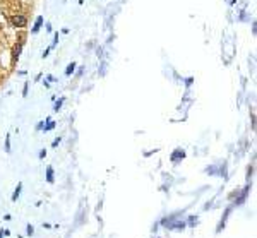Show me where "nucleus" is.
Here are the masks:
<instances>
[{"mask_svg": "<svg viewBox=\"0 0 257 238\" xmlns=\"http://www.w3.org/2000/svg\"><path fill=\"white\" fill-rule=\"evenodd\" d=\"M57 43H58V33H55V36H53V43H52V46H50V48H55V46H57Z\"/></svg>", "mask_w": 257, "mask_h": 238, "instance_id": "obj_6", "label": "nucleus"}, {"mask_svg": "<svg viewBox=\"0 0 257 238\" xmlns=\"http://www.w3.org/2000/svg\"><path fill=\"white\" fill-rule=\"evenodd\" d=\"M62 103H64V98H60V100H58L57 103H55V112H58V108L62 106Z\"/></svg>", "mask_w": 257, "mask_h": 238, "instance_id": "obj_7", "label": "nucleus"}, {"mask_svg": "<svg viewBox=\"0 0 257 238\" xmlns=\"http://www.w3.org/2000/svg\"><path fill=\"white\" fill-rule=\"evenodd\" d=\"M74 69H75V64L72 62V64H69V67L65 69V75H70V74L74 72Z\"/></svg>", "mask_w": 257, "mask_h": 238, "instance_id": "obj_3", "label": "nucleus"}, {"mask_svg": "<svg viewBox=\"0 0 257 238\" xmlns=\"http://www.w3.org/2000/svg\"><path fill=\"white\" fill-rule=\"evenodd\" d=\"M43 21H45V19L41 17V16H38V17H36V22H35V27L31 29V33H35V35H36V33L41 29V26H43Z\"/></svg>", "mask_w": 257, "mask_h": 238, "instance_id": "obj_2", "label": "nucleus"}, {"mask_svg": "<svg viewBox=\"0 0 257 238\" xmlns=\"http://www.w3.org/2000/svg\"><path fill=\"white\" fill-rule=\"evenodd\" d=\"M26 22H28V19L24 17V16H21V14H17V16H14V17H12L14 27H24V26H26Z\"/></svg>", "mask_w": 257, "mask_h": 238, "instance_id": "obj_1", "label": "nucleus"}, {"mask_svg": "<svg viewBox=\"0 0 257 238\" xmlns=\"http://www.w3.org/2000/svg\"><path fill=\"white\" fill-rule=\"evenodd\" d=\"M46 180H48L50 183L53 182V170H52V168H48V170H46Z\"/></svg>", "mask_w": 257, "mask_h": 238, "instance_id": "obj_4", "label": "nucleus"}, {"mask_svg": "<svg viewBox=\"0 0 257 238\" xmlns=\"http://www.w3.org/2000/svg\"><path fill=\"white\" fill-rule=\"evenodd\" d=\"M19 190H21V185H17V189H16V194H14V197H12L14 200L17 199V195H19Z\"/></svg>", "mask_w": 257, "mask_h": 238, "instance_id": "obj_8", "label": "nucleus"}, {"mask_svg": "<svg viewBox=\"0 0 257 238\" xmlns=\"http://www.w3.org/2000/svg\"><path fill=\"white\" fill-rule=\"evenodd\" d=\"M183 156H185V154H183V151H178V152H175V154L171 156V159H173V161H177L178 158H183Z\"/></svg>", "mask_w": 257, "mask_h": 238, "instance_id": "obj_5", "label": "nucleus"}]
</instances>
